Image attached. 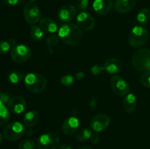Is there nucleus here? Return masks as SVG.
I'll return each instance as SVG.
<instances>
[{"mask_svg": "<svg viewBox=\"0 0 150 149\" xmlns=\"http://www.w3.org/2000/svg\"><path fill=\"white\" fill-rule=\"evenodd\" d=\"M2 1L7 5L16 6L21 4L23 1V0H2Z\"/></svg>", "mask_w": 150, "mask_h": 149, "instance_id": "obj_34", "label": "nucleus"}, {"mask_svg": "<svg viewBox=\"0 0 150 149\" xmlns=\"http://www.w3.org/2000/svg\"><path fill=\"white\" fill-rule=\"evenodd\" d=\"M103 67L108 72L111 74H117L122 71L123 65L122 63L117 58H111L104 63Z\"/></svg>", "mask_w": 150, "mask_h": 149, "instance_id": "obj_17", "label": "nucleus"}, {"mask_svg": "<svg viewBox=\"0 0 150 149\" xmlns=\"http://www.w3.org/2000/svg\"><path fill=\"white\" fill-rule=\"evenodd\" d=\"M35 143L32 140H23L19 143L18 149H35Z\"/></svg>", "mask_w": 150, "mask_h": 149, "instance_id": "obj_26", "label": "nucleus"}, {"mask_svg": "<svg viewBox=\"0 0 150 149\" xmlns=\"http://www.w3.org/2000/svg\"><path fill=\"white\" fill-rule=\"evenodd\" d=\"M29 1H35V0H29Z\"/></svg>", "mask_w": 150, "mask_h": 149, "instance_id": "obj_42", "label": "nucleus"}, {"mask_svg": "<svg viewBox=\"0 0 150 149\" xmlns=\"http://www.w3.org/2000/svg\"><path fill=\"white\" fill-rule=\"evenodd\" d=\"M137 20L141 23H147L150 20V10L148 8H142L137 14Z\"/></svg>", "mask_w": 150, "mask_h": 149, "instance_id": "obj_23", "label": "nucleus"}, {"mask_svg": "<svg viewBox=\"0 0 150 149\" xmlns=\"http://www.w3.org/2000/svg\"><path fill=\"white\" fill-rule=\"evenodd\" d=\"M76 21H77L78 26L85 31L92 30L95 26L94 18L89 13H86V12H81L79 13L76 18Z\"/></svg>", "mask_w": 150, "mask_h": 149, "instance_id": "obj_11", "label": "nucleus"}, {"mask_svg": "<svg viewBox=\"0 0 150 149\" xmlns=\"http://www.w3.org/2000/svg\"><path fill=\"white\" fill-rule=\"evenodd\" d=\"M40 26L44 32L48 34H54L58 29L57 24L54 20L49 18H44L40 21Z\"/></svg>", "mask_w": 150, "mask_h": 149, "instance_id": "obj_18", "label": "nucleus"}, {"mask_svg": "<svg viewBox=\"0 0 150 149\" xmlns=\"http://www.w3.org/2000/svg\"><path fill=\"white\" fill-rule=\"evenodd\" d=\"M76 8L72 4L62 6L58 11V17L63 22H70L76 18Z\"/></svg>", "mask_w": 150, "mask_h": 149, "instance_id": "obj_13", "label": "nucleus"}, {"mask_svg": "<svg viewBox=\"0 0 150 149\" xmlns=\"http://www.w3.org/2000/svg\"><path fill=\"white\" fill-rule=\"evenodd\" d=\"M141 83L146 88L150 89V72H145L144 74L141 76Z\"/></svg>", "mask_w": 150, "mask_h": 149, "instance_id": "obj_29", "label": "nucleus"}, {"mask_svg": "<svg viewBox=\"0 0 150 149\" xmlns=\"http://www.w3.org/2000/svg\"><path fill=\"white\" fill-rule=\"evenodd\" d=\"M24 126L19 121H13L4 128V136L9 141H15L20 139L25 134Z\"/></svg>", "mask_w": 150, "mask_h": 149, "instance_id": "obj_6", "label": "nucleus"}, {"mask_svg": "<svg viewBox=\"0 0 150 149\" xmlns=\"http://www.w3.org/2000/svg\"><path fill=\"white\" fill-rule=\"evenodd\" d=\"M83 77H84V73H83V72H79L76 74V77L77 79H79V80H80V79H82Z\"/></svg>", "mask_w": 150, "mask_h": 149, "instance_id": "obj_38", "label": "nucleus"}, {"mask_svg": "<svg viewBox=\"0 0 150 149\" xmlns=\"http://www.w3.org/2000/svg\"><path fill=\"white\" fill-rule=\"evenodd\" d=\"M59 149H73V148L67 144H62L59 146Z\"/></svg>", "mask_w": 150, "mask_h": 149, "instance_id": "obj_37", "label": "nucleus"}, {"mask_svg": "<svg viewBox=\"0 0 150 149\" xmlns=\"http://www.w3.org/2000/svg\"><path fill=\"white\" fill-rule=\"evenodd\" d=\"M23 16L28 23L35 24L40 20L41 11L35 3L29 1L23 7Z\"/></svg>", "mask_w": 150, "mask_h": 149, "instance_id": "obj_8", "label": "nucleus"}, {"mask_svg": "<svg viewBox=\"0 0 150 149\" xmlns=\"http://www.w3.org/2000/svg\"><path fill=\"white\" fill-rule=\"evenodd\" d=\"M59 137L54 132L42 134L37 139V145L39 149H56L59 143Z\"/></svg>", "mask_w": 150, "mask_h": 149, "instance_id": "obj_5", "label": "nucleus"}, {"mask_svg": "<svg viewBox=\"0 0 150 149\" xmlns=\"http://www.w3.org/2000/svg\"><path fill=\"white\" fill-rule=\"evenodd\" d=\"M105 70L104 69V67H101L100 65H95L91 68V72H92V74L95 76L100 75L103 71Z\"/></svg>", "mask_w": 150, "mask_h": 149, "instance_id": "obj_32", "label": "nucleus"}, {"mask_svg": "<svg viewBox=\"0 0 150 149\" xmlns=\"http://www.w3.org/2000/svg\"><path fill=\"white\" fill-rule=\"evenodd\" d=\"M59 37L58 35L51 34L46 39V44L48 46H56L59 42Z\"/></svg>", "mask_w": 150, "mask_h": 149, "instance_id": "obj_27", "label": "nucleus"}, {"mask_svg": "<svg viewBox=\"0 0 150 149\" xmlns=\"http://www.w3.org/2000/svg\"><path fill=\"white\" fill-rule=\"evenodd\" d=\"M114 9L120 13H127L131 12L136 5V0H116Z\"/></svg>", "mask_w": 150, "mask_h": 149, "instance_id": "obj_16", "label": "nucleus"}, {"mask_svg": "<svg viewBox=\"0 0 150 149\" xmlns=\"http://www.w3.org/2000/svg\"><path fill=\"white\" fill-rule=\"evenodd\" d=\"M10 47H11L10 42L5 40H2V39L0 40V53H7L10 51Z\"/></svg>", "mask_w": 150, "mask_h": 149, "instance_id": "obj_28", "label": "nucleus"}, {"mask_svg": "<svg viewBox=\"0 0 150 149\" xmlns=\"http://www.w3.org/2000/svg\"><path fill=\"white\" fill-rule=\"evenodd\" d=\"M2 140H3V136H2V134H1V132H0V143L2 142Z\"/></svg>", "mask_w": 150, "mask_h": 149, "instance_id": "obj_40", "label": "nucleus"}, {"mask_svg": "<svg viewBox=\"0 0 150 149\" xmlns=\"http://www.w3.org/2000/svg\"><path fill=\"white\" fill-rule=\"evenodd\" d=\"M89 5L88 0H76V6L80 10H85Z\"/></svg>", "mask_w": 150, "mask_h": 149, "instance_id": "obj_33", "label": "nucleus"}, {"mask_svg": "<svg viewBox=\"0 0 150 149\" xmlns=\"http://www.w3.org/2000/svg\"><path fill=\"white\" fill-rule=\"evenodd\" d=\"M25 134L27 136H31L33 134V131H32V129H26L25 130Z\"/></svg>", "mask_w": 150, "mask_h": 149, "instance_id": "obj_39", "label": "nucleus"}, {"mask_svg": "<svg viewBox=\"0 0 150 149\" xmlns=\"http://www.w3.org/2000/svg\"><path fill=\"white\" fill-rule=\"evenodd\" d=\"M58 36L64 44L73 46L78 45L81 41L83 38V32L78 25L72 23H66L59 28Z\"/></svg>", "mask_w": 150, "mask_h": 149, "instance_id": "obj_1", "label": "nucleus"}, {"mask_svg": "<svg viewBox=\"0 0 150 149\" xmlns=\"http://www.w3.org/2000/svg\"><path fill=\"white\" fill-rule=\"evenodd\" d=\"M132 64L140 72H150V49L142 48L134 53L132 57Z\"/></svg>", "mask_w": 150, "mask_h": 149, "instance_id": "obj_2", "label": "nucleus"}, {"mask_svg": "<svg viewBox=\"0 0 150 149\" xmlns=\"http://www.w3.org/2000/svg\"><path fill=\"white\" fill-rule=\"evenodd\" d=\"M100 137L99 134L95 131V133H93V134H92V136H91L90 137L91 143H93V144H98L100 141Z\"/></svg>", "mask_w": 150, "mask_h": 149, "instance_id": "obj_35", "label": "nucleus"}, {"mask_svg": "<svg viewBox=\"0 0 150 149\" xmlns=\"http://www.w3.org/2000/svg\"><path fill=\"white\" fill-rule=\"evenodd\" d=\"M110 124V118L108 115L104 113L95 115L92 118L90 126L92 129L96 132H100L108 127Z\"/></svg>", "mask_w": 150, "mask_h": 149, "instance_id": "obj_10", "label": "nucleus"}, {"mask_svg": "<svg viewBox=\"0 0 150 149\" xmlns=\"http://www.w3.org/2000/svg\"><path fill=\"white\" fill-rule=\"evenodd\" d=\"M96 103H97V102H96V99H95V98H92V99H91V102H90V108H91V109H94V108H95V106H96Z\"/></svg>", "mask_w": 150, "mask_h": 149, "instance_id": "obj_36", "label": "nucleus"}, {"mask_svg": "<svg viewBox=\"0 0 150 149\" xmlns=\"http://www.w3.org/2000/svg\"><path fill=\"white\" fill-rule=\"evenodd\" d=\"M24 85L29 91L40 93L46 88L47 80L39 73H29L25 76Z\"/></svg>", "mask_w": 150, "mask_h": 149, "instance_id": "obj_3", "label": "nucleus"}, {"mask_svg": "<svg viewBox=\"0 0 150 149\" xmlns=\"http://www.w3.org/2000/svg\"><path fill=\"white\" fill-rule=\"evenodd\" d=\"M137 106V99L136 95L133 93H128L123 100V108L127 113H131L136 110Z\"/></svg>", "mask_w": 150, "mask_h": 149, "instance_id": "obj_19", "label": "nucleus"}, {"mask_svg": "<svg viewBox=\"0 0 150 149\" xmlns=\"http://www.w3.org/2000/svg\"><path fill=\"white\" fill-rule=\"evenodd\" d=\"M40 120V114L37 110H31L26 112L23 117V124L28 127L36 125Z\"/></svg>", "mask_w": 150, "mask_h": 149, "instance_id": "obj_20", "label": "nucleus"}, {"mask_svg": "<svg viewBox=\"0 0 150 149\" xmlns=\"http://www.w3.org/2000/svg\"><path fill=\"white\" fill-rule=\"evenodd\" d=\"M10 99H11V96L8 93L4 91H0V103L7 105Z\"/></svg>", "mask_w": 150, "mask_h": 149, "instance_id": "obj_31", "label": "nucleus"}, {"mask_svg": "<svg viewBox=\"0 0 150 149\" xmlns=\"http://www.w3.org/2000/svg\"><path fill=\"white\" fill-rule=\"evenodd\" d=\"M149 39V33L144 27L136 26L130 31L128 36V42L131 46L139 48L147 42Z\"/></svg>", "mask_w": 150, "mask_h": 149, "instance_id": "obj_4", "label": "nucleus"}, {"mask_svg": "<svg viewBox=\"0 0 150 149\" xmlns=\"http://www.w3.org/2000/svg\"><path fill=\"white\" fill-rule=\"evenodd\" d=\"M32 56V51L28 46L22 44L15 45L10 51V56L16 63H23L29 60Z\"/></svg>", "mask_w": 150, "mask_h": 149, "instance_id": "obj_7", "label": "nucleus"}, {"mask_svg": "<svg viewBox=\"0 0 150 149\" xmlns=\"http://www.w3.org/2000/svg\"><path fill=\"white\" fill-rule=\"evenodd\" d=\"M114 4V0H95L92 7L97 14L105 15L111 11Z\"/></svg>", "mask_w": 150, "mask_h": 149, "instance_id": "obj_12", "label": "nucleus"}, {"mask_svg": "<svg viewBox=\"0 0 150 149\" xmlns=\"http://www.w3.org/2000/svg\"><path fill=\"white\" fill-rule=\"evenodd\" d=\"M111 86L113 91L118 96L127 94L130 90V86L125 79L118 75L112 76L111 79Z\"/></svg>", "mask_w": 150, "mask_h": 149, "instance_id": "obj_9", "label": "nucleus"}, {"mask_svg": "<svg viewBox=\"0 0 150 149\" xmlns=\"http://www.w3.org/2000/svg\"><path fill=\"white\" fill-rule=\"evenodd\" d=\"M7 108L13 113L21 114L26 108V102L21 96H13L7 104Z\"/></svg>", "mask_w": 150, "mask_h": 149, "instance_id": "obj_14", "label": "nucleus"}, {"mask_svg": "<svg viewBox=\"0 0 150 149\" xmlns=\"http://www.w3.org/2000/svg\"><path fill=\"white\" fill-rule=\"evenodd\" d=\"M75 77L73 76L70 75V74H67V75H64L63 77H62L61 78V83L64 86H70L72 83L74 82Z\"/></svg>", "mask_w": 150, "mask_h": 149, "instance_id": "obj_30", "label": "nucleus"}, {"mask_svg": "<svg viewBox=\"0 0 150 149\" xmlns=\"http://www.w3.org/2000/svg\"><path fill=\"white\" fill-rule=\"evenodd\" d=\"M92 134V133L89 129L83 127L76 133V140L79 142L85 141V140H87L88 139H90Z\"/></svg>", "mask_w": 150, "mask_h": 149, "instance_id": "obj_22", "label": "nucleus"}, {"mask_svg": "<svg viewBox=\"0 0 150 149\" xmlns=\"http://www.w3.org/2000/svg\"><path fill=\"white\" fill-rule=\"evenodd\" d=\"M30 34L32 39L36 41H40L43 37V31L38 26H32L30 29Z\"/></svg>", "mask_w": 150, "mask_h": 149, "instance_id": "obj_25", "label": "nucleus"}, {"mask_svg": "<svg viewBox=\"0 0 150 149\" xmlns=\"http://www.w3.org/2000/svg\"><path fill=\"white\" fill-rule=\"evenodd\" d=\"M79 125V120L76 116L69 117L63 123L62 131L66 135H71L77 131Z\"/></svg>", "mask_w": 150, "mask_h": 149, "instance_id": "obj_15", "label": "nucleus"}, {"mask_svg": "<svg viewBox=\"0 0 150 149\" xmlns=\"http://www.w3.org/2000/svg\"><path fill=\"white\" fill-rule=\"evenodd\" d=\"M79 149H93V148L91 147H83V148H79Z\"/></svg>", "mask_w": 150, "mask_h": 149, "instance_id": "obj_41", "label": "nucleus"}, {"mask_svg": "<svg viewBox=\"0 0 150 149\" xmlns=\"http://www.w3.org/2000/svg\"><path fill=\"white\" fill-rule=\"evenodd\" d=\"M10 110L7 107L2 103H0V126L4 125L10 120Z\"/></svg>", "mask_w": 150, "mask_h": 149, "instance_id": "obj_21", "label": "nucleus"}, {"mask_svg": "<svg viewBox=\"0 0 150 149\" xmlns=\"http://www.w3.org/2000/svg\"><path fill=\"white\" fill-rule=\"evenodd\" d=\"M8 80L11 83L13 84H16V83H19L22 81L24 80V74L22 72L19 71H14L10 72V74L7 76Z\"/></svg>", "mask_w": 150, "mask_h": 149, "instance_id": "obj_24", "label": "nucleus"}]
</instances>
